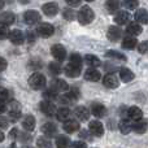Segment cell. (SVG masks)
Returning <instances> with one entry per match:
<instances>
[{
    "instance_id": "33",
    "label": "cell",
    "mask_w": 148,
    "mask_h": 148,
    "mask_svg": "<svg viewBox=\"0 0 148 148\" xmlns=\"http://www.w3.org/2000/svg\"><path fill=\"white\" fill-rule=\"evenodd\" d=\"M120 7H121L120 0H107V3H105V8L112 13H114L116 10H118Z\"/></svg>"
},
{
    "instance_id": "53",
    "label": "cell",
    "mask_w": 148,
    "mask_h": 148,
    "mask_svg": "<svg viewBox=\"0 0 148 148\" xmlns=\"http://www.w3.org/2000/svg\"><path fill=\"white\" fill-rule=\"evenodd\" d=\"M3 140H4V133L1 131V133H0V142H3Z\"/></svg>"
},
{
    "instance_id": "18",
    "label": "cell",
    "mask_w": 148,
    "mask_h": 148,
    "mask_svg": "<svg viewBox=\"0 0 148 148\" xmlns=\"http://www.w3.org/2000/svg\"><path fill=\"white\" fill-rule=\"evenodd\" d=\"M129 20H130V13L125 12V10H120L114 16V22L117 25H125V23L129 22Z\"/></svg>"
},
{
    "instance_id": "14",
    "label": "cell",
    "mask_w": 148,
    "mask_h": 148,
    "mask_svg": "<svg viewBox=\"0 0 148 148\" xmlns=\"http://www.w3.org/2000/svg\"><path fill=\"white\" fill-rule=\"evenodd\" d=\"M35 125H36V120L34 116L31 114H27L23 117L22 120V127L25 129L26 131H33L35 129Z\"/></svg>"
},
{
    "instance_id": "50",
    "label": "cell",
    "mask_w": 148,
    "mask_h": 148,
    "mask_svg": "<svg viewBox=\"0 0 148 148\" xmlns=\"http://www.w3.org/2000/svg\"><path fill=\"white\" fill-rule=\"evenodd\" d=\"M17 135H18V129H12V130H10V134H9V136L12 139H16L17 138Z\"/></svg>"
},
{
    "instance_id": "49",
    "label": "cell",
    "mask_w": 148,
    "mask_h": 148,
    "mask_svg": "<svg viewBox=\"0 0 148 148\" xmlns=\"http://www.w3.org/2000/svg\"><path fill=\"white\" fill-rule=\"evenodd\" d=\"M65 1L69 5H72V7H77V5L81 4V0H65Z\"/></svg>"
},
{
    "instance_id": "26",
    "label": "cell",
    "mask_w": 148,
    "mask_h": 148,
    "mask_svg": "<svg viewBox=\"0 0 148 148\" xmlns=\"http://www.w3.org/2000/svg\"><path fill=\"white\" fill-rule=\"evenodd\" d=\"M135 20L139 23H148V10L147 9H138L135 12Z\"/></svg>"
},
{
    "instance_id": "35",
    "label": "cell",
    "mask_w": 148,
    "mask_h": 148,
    "mask_svg": "<svg viewBox=\"0 0 148 148\" xmlns=\"http://www.w3.org/2000/svg\"><path fill=\"white\" fill-rule=\"evenodd\" d=\"M43 96H44V100H51L52 101V100L57 99V91L51 87V88H48L47 91H44Z\"/></svg>"
},
{
    "instance_id": "11",
    "label": "cell",
    "mask_w": 148,
    "mask_h": 148,
    "mask_svg": "<svg viewBox=\"0 0 148 148\" xmlns=\"http://www.w3.org/2000/svg\"><path fill=\"white\" fill-rule=\"evenodd\" d=\"M121 35H122V30H121L118 26H110L108 29V33H107V36L110 42H117L120 40Z\"/></svg>"
},
{
    "instance_id": "44",
    "label": "cell",
    "mask_w": 148,
    "mask_h": 148,
    "mask_svg": "<svg viewBox=\"0 0 148 148\" xmlns=\"http://www.w3.org/2000/svg\"><path fill=\"white\" fill-rule=\"evenodd\" d=\"M1 39H7L9 38V31H8L7 25H1V35H0Z\"/></svg>"
},
{
    "instance_id": "28",
    "label": "cell",
    "mask_w": 148,
    "mask_h": 148,
    "mask_svg": "<svg viewBox=\"0 0 148 148\" xmlns=\"http://www.w3.org/2000/svg\"><path fill=\"white\" fill-rule=\"evenodd\" d=\"M21 116H22V113H21V108L18 107L17 104H16V107H13L12 109L9 110V118L12 122H17L18 120L21 118Z\"/></svg>"
},
{
    "instance_id": "16",
    "label": "cell",
    "mask_w": 148,
    "mask_h": 148,
    "mask_svg": "<svg viewBox=\"0 0 148 148\" xmlns=\"http://www.w3.org/2000/svg\"><path fill=\"white\" fill-rule=\"evenodd\" d=\"M42 131H43V134L46 136L52 138V136H55L57 134V127H56V125H55V123L47 122V123H44V125L42 126Z\"/></svg>"
},
{
    "instance_id": "45",
    "label": "cell",
    "mask_w": 148,
    "mask_h": 148,
    "mask_svg": "<svg viewBox=\"0 0 148 148\" xmlns=\"http://www.w3.org/2000/svg\"><path fill=\"white\" fill-rule=\"evenodd\" d=\"M72 148H87V144L84 143V142H74V143L72 144Z\"/></svg>"
},
{
    "instance_id": "19",
    "label": "cell",
    "mask_w": 148,
    "mask_h": 148,
    "mask_svg": "<svg viewBox=\"0 0 148 148\" xmlns=\"http://www.w3.org/2000/svg\"><path fill=\"white\" fill-rule=\"evenodd\" d=\"M64 72L68 77L70 78H77V77L81 74V66H77V65H73V64H69L64 68Z\"/></svg>"
},
{
    "instance_id": "17",
    "label": "cell",
    "mask_w": 148,
    "mask_h": 148,
    "mask_svg": "<svg viewBox=\"0 0 148 148\" xmlns=\"http://www.w3.org/2000/svg\"><path fill=\"white\" fill-rule=\"evenodd\" d=\"M74 114L81 121H87L90 118V110L86 107H83V105H79V107H77L74 109Z\"/></svg>"
},
{
    "instance_id": "51",
    "label": "cell",
    "mask_w": 148,
    "mask_h": 148,
    "mask_svg": "<svg viewBox=\"0 0 148 148\" xmlns=\"http://www.w3.org/2000/svg\"><path fill=\"white\" fill-rule=\"evenodd\" d=\"M0 60H1V70H3V72H4V70L7 69V61H5V59H4V57H1V59H0Z\"/></svg>"
},
{
    "instance_id": "42",
    "label": "cell",
    "mask_w": 148,
    "mask_h": 148,
    "mask_svg": "<svg viewBox=\"0 0 148 148\" xmlns=\"http://www.w3.org/2000/svg\"><path fill=\"white\" fill-rule=\"evenodd\" d=\"M29 66H30V69H33V70H38L42 68V62L39 61L38 59H33L30 62H29Z\"/></svg>"
},
{
    "instance_id": "39",
    "label": "cell",
    "mask_w": 148,
    "mask_h": 148,
    "mask_svg": "<svg viewBox=\"0 0 148 148\" xmlns=\"http://www.w3.org/2000/svg\"><path fill=\"white\" fill-rule=\"evenodd\" d=\"M70 64H73V65H77V66H81L82 65V57H81V55H78V53H72V56H70Z\"/></svg>"
},
{
    "instance_id": "6",
    "label": "cell",
    "mask_w": 148,
    "mask_h": 148,
    "mask_svg": "<svg viewBox=\"0 0 148 148\" xmlns=\"http://www.w3.org/2000/svg\"><path fill=\"white\" fill-rule=\"evenodd\" d=\"M88 130L91 133V135L99 138V136H103V134H104V126H103V123L100 121L94 120L88 123Z\"/></svg>"
},
{
    "instance_id": "1",
    "label": "cell",
    "mask_w": 148,
    "mask_h": 148,
    "mask_svg": "<svg viewBox=\"0 0 148 148\" xmlns=\"http://www.w3.org/2000/svg\"><path fill=\"white\" fill-rule=\"evenodd\" d=\"M77 18H78L81 25H88V23H91L92 21H94L95 13L88 5H83V7L79 9V12L77 13Z\"/></svg>"
},
{
    "instance_id": "25",
    "label": "cell",
    "mask_w": 148,
    "mask_h": 148,
    "mask_svg": "<svg viewBox=\"0 0 148 148\" xmlns=\"http://www.w3.org/2000/svg\"><path fill=\"white\" fill-rule=\"evenodd\" d=\"M120 78L122 79V82H125V83H129V82H131L135 77H134V73L131 72L130 69H127V68H121L120 70Z\"/></svg>"
},
{
    "instance_id": "30",
    "label": "cell",
    "mask_w": 148,
    "mask_h": 148,
    "mask_svg": "<svg viewBox=\"0 0 148 148\" xmlns=\"http://www.w3.org/2000/svg\"><path fill=\"white\" fill-rule=\"evenodd\" d=\"M84 60H86L87 65L91 66V68H96V66H99V65L101 64L100 60H99V57L95 56V55H86V56H84Z\"/></svg>"
},
{
    "instance_id": "31",
    "label": "cell",
    "mask_w": 148,
    "mask_h": 148,
    "mask_svg": "<svg viewBox=\"0 0 148 148\" xmlns=\"http://www.w3.org/2000/svg\"><path fill=\"white\" fill-rule=\"evenodd\" d=\"M69 114H70V109L66 107H61L60 109H57V112H56V117H57V120H60V121H66Z\"/></svg>"
},
{
    "instance_id": "5",
    "label": "cell",
    "mask_w": 148,
    "mask_h": 148,
    "mask_svg": "<svg viewBox=\"0 0 148 148\" xmlns=\"http://www.w3.org/2000/svg\"><path fill=\"white\" fill-rule=\"evenodd\" d=\"M51 53L57 61H64L66 59V49H65L64 46L61 44H55V46L51 47Z\"/></svg>"
},
{
    "instance_id": "34",
    "label": "cell",
    "mask_w": 148,
    "mask_h": 148,
    "mask_svg": "<svg viewBox=\"0 0 148 148\" xmlns=\"http://www.w3.org/2000/svg\"><path fill=\"white\" fill-rule=\"evenodd\" d=\"M48 69H49V73L53 74V75H57V74H60L62 72V68L59 62H51L48 65Z\"/></svg>"
},
{
    "instance_id": "54",
    "label": "cell",
    "mask_w": 148,
    "mask_h": 148,
    "mask_svg": "<svg viewBox=\"0 0 148 148\" xmlns=\"http://www.w3.org/2000/svg\"><path fill=\"white\" fill-rule=\"evenodd\" d=\"M86 1H92V0H86Z\"/></svg>"
},
{
    "instance_id": "8",
    "label": "cell",
    "mask_w": 148,
    "mask_h": 148,
    "mask_svg": "<svg viewBox=\"0 0 148 148\" xmlns=\"http://www.w3.org/2000/svg\"><path fill=\"white\" fill-rule=\"evenodd\" d=\"M103 84H104L107 88H117L120 86V81L116 77V74H107L103 78Z\"/></svg>"
},
{
    "instance_id": "37",
    "label": "cell",
    "mask_w": 148,
    "mask_h": 148,
    "mask_svg": "<svg viewBox=\"0 0 148 148\" xmlns=\"http://www.w3.org/2000/svg\"><path fill=\"white\" fill-rule=\"evenodd\" d=\"M107 57H110V59H117V60H122V61H126V56L122 55L118 51H108L107 52Z\"/></svg>"
},
{
    "instance_id": "21",
    "label": "cell",
    "mask_w": 148,
    "mask_h": 148,
    "mask_svg": "<svg viewBox=\"0 0 148 148\" xmlns=\"http://www.w3.org/2000/svg\"><path fill=\"white\" fill-rule=\"evenodd\" d=\"M127 116L130 120H134V121H138L143 117V112L139 107H130L127 109Z\"/></svg>"
},
{
    "instance_id": "43",
    "label": "cell",
    "mask_w": 148,
    "mask_h": 148,
    "mask_svg": "<svg viewBox=\"0 0 148 148\" xmlns=\"http://www.w3.org/2000/svg\"><path fill=\"white\" fill-rule=\"evenodd\" d=\"M9 99H10V92L7 88H1V103L7 104V101Z\"/></svg>"
},
{
    "instance_id": "24",
    "label": "cell",
    "mask_w": 148,
    "mask_h": 148,
    "mask_svg": "<svg viewBox=\"0 0 148 148\" xmlns=\"http://www.w3.org/2000/svg\"><path fill=\"white\" fill-rule=\"evenodd\" d=\"M135 47H138V40L136 38L131 36H125V39L122 40V48L125 49H134Z\"/></svg>"
},
{
    "instance_id": "22",
    "label": "cell",
    "mask_w": 148,
    "mask_h": 148,
    "mask_svg": "<svg viewBox=\"0 0 148 148\" xmlns=\"http://www.w3.org/2000/svg\"><path fill=\"white\" fill-rule=\"evenodd\" d=\"M147 127H148V123L146 120H138L135 121V123L133 125V131H135L136 134H144L147 131Z\"/></svg>"
},
{
    "instance_id": "46",
    "label": "cell",
    "mask_w": 148,
    "mask_h": 148,
    "mask_svg": "<svg viewBox=\"0 0 148 148\" xmlns=\"http://www.w3.org/2000/svg\"><path fill=\"white\" fill-rule=\"evenodd\" d=\"M88 131H86V130L81 131V133H79V138H84V139H87V140H90V139H91V135H90V134H91V133L88 134Z\"/></svg>"
},
{
    "instance_id": "4",
    "label": "cell",
    "mask_w": 148,
    "mask_h": 148,
    "mask_svg": "<svg viewBox=\"0 0 148 148\" xmlns=\"http://www.w3.org/2000/svg\"><path fill=\"white\" fill-rule=\"evenodd\" d=\"M36 33H38L42 38H49V36L53 35L55 29H53V26H52L51 23L42 22V23H39L38 29H36Z\"/></svg>"
},
{
    "instance_id": "13",
    "label": "cell",
    "mask_w": 148,
    "mask_h": 148,
    "mask_svg": "<svg viewBox=\"0 0 148 148\" xmlns=\"http://www.w3.org/2000/svg\"><path fill=\"white\" fill-rule=\"evenodd\" d=\"M62 127H64V130L66 131L68 134H73L75 133V131L79 130V122L75 120H66L64 121V125H62Z\"/></svg>"
},
{
    "instance_id": "36",
    "label": "cell",
    "mask_w": 148,
    "mask_h": 148,
    "mask_svg": "<svg viewBox=\"0 0 148 148\" xmlns=\"http://www.w3.org/2000/svg\"><path fill=\"white\" fill-rule=\"evenodd\" d=\"M36 147L38 148H52V143L47 138H38L36 140Z\"/></svg>"
},
{
    "instance_id": "2",
    "label": "cell",
    "mask_w": 148,
    "mask_h": 148,
    "mask_svg": "<svg viewBox=\"0 0 148 148\" xmlns=\"http://www.w3.org/2000/svg\"><path fill=\"white\" fill-rule=\"evenodd\" d=\"M29 84L33 90H42L46 87L47 84V78L42 73H34L29 78Z\"/></svg>"
},
{
    "instance_id": "32",
    "label": "cell",
    "mask_w": 148,
    "mask_h": 148,
    "mask_svg": "<svg viewBox=\"0 0 148 148\" xmlns=\"http://www.w3.org/2000/svg\"><path fill=\"white\" fill-rule=\"evenodd\" d=\"M70 144V139L65 135H59L56 138V147L57 148H68Z\"/></svg>"
},
{
    "instance_id": "3",
    "label": "cell",
    "mask_w": 148,
    "mask_h": 148,
    "mask_svg": "<svg viewBox=\"0 0 148 148\" xmlns=\"http://www.w3.org/2000/svg\"><path fill=\"white\" fill-rule=\"evenodd\" d=\"M23 20H25V22L27 23V25L33 26V25H36V23L40 22L42 16L39 14V12H36V10H26V12L23 13Z\"/></svg>"
},
{
    "instance_id": "9",
    "label": "cell",
    "mask_w": 148,
    "mask_h": 148,
    "mask_svg": "<svg viewBox=\"0 0 148 148\" xmlns=\"http://www.w3.org/2000/svg\"><path fill=\"white\" fill-rule=\"evenodd\" d=\"M9 39L14 46H21V44L23 43V40H25V36H23L22 31L16 29V30H12L9 33Z\"/></svg>"
},
{
    "instance_id": "40",
    "label": "cell",
    "mask_w": 148,
    "mask_h": 148,
    "mask_svg": "<svg viewBox=\"0 0 148 148\" xmlns=\"http://www.w3.org/2000/svg\"><path fill=\"white\" fill-rule=\"evenodd\" d=\"M122 3L127 9H135L139 5V0H122Z\"/></svg>"
},
{
    "instance_id": "15",
    "label": "cell",
    "mask_w": 148,
    "mask_h": 148,
    "mask_svg": "<svg viewBox=\"0 0 148 148\" xmlns=\"http://www.w3.org/2000/svg\"><path fill=\"white\" fill-rule=\"evenodd\" d=\"M100 78H101V74L97 69H95V68H90V69L86 70V73H84V79L86 81H90V82H97L100 81Z\"/></svg>"
},
{
    "instance_id": "48",
    "label": "cell",
    "mask_w": 148,
    "mask_h": 148,
    "mask_svg": "<svg viewBox=\"0 0 148 148\" xmlns=\"http://www.w3.org/2000/svg\"><path fill=\"white\" fill-rule=\"evenodd\" d=\"M0 123H1V130H5L8 126V121L5 117H0Z\"/></svg>"
},
{
    "instance_id": "20",
    "label": "cell",
    "mask_w": 148,
    "mask_h": 148,
    "mask_svg": "<svg viewBox=\"0 0 148 148\" xmlns=\"http://www.w3.org/2000/svg\"><path fill=\"white\" fill-rule=\"evenodd\" d=\"M16 21V16L14 13L12 12H3L1 16H0V22H1V25H12V23H14Z\"/></svg>"
},
{
    "instance_id": "10",
    "label": "cell",
    "mask_w": 148,
    "mask_h": 148,
    "mask_svg": "<svg viewBox=\"0 0 148 148\" xmlns=\"http://www.w3.org/2000/svg\"><path fill=\"white\" fill-rule=\"evenodd\" d=\"M42 10H43V13L46 16L53 17V16H56L59 13V5H57V3H46L43 5V8H42Z\"/></svg>"
},
{
    "instance_id": "38",
    "label": "cell",
    "mask_w": 148,
    "mask_h": 148,
    "mask_svg": "<svg viewBox=\"0 0 148 148\" xmlns=\"http://www.w3.org/2000/svg\"><path fill=\"white\" fill-rule=\"evenodd\" d=\"M62 17L66 21H73L74 18H75V13H74V10L72 8H65V9L62 10Z\"/></svg>"
},
{
    "instance_id": "47",
    "label": "cell",
    "mask_w": 148,
    "mask_h": 148,
    "mask_svg": "<svg viewBox=\"0 0 148 148\" xmlns=\"http://www.w3.org/2000/svg\"><path fill=\"white\" fill-rule=\"evenodd\" d=\"M35 33H34V31H31V30H29L27 31V40L29 42H30V43H31V42H35Z\"/></svg>"
},
{
    "instance_id": "27",
    "label": "cell",
    "mask_w": 148,
    "mask_h": 148,
    "mask_svg": "<svg viewBox=\"0 0 148 148\" xmlns=\"http://www.w3.org/2000/svg\"><path fill=\"white\" fill-rule=\"evenodd\" d=\"M118 129H120V131L122 134L127 135V134L133 130V125L129 122V120H125V118H123V120H121L120 123H118Z\"/></svg>"
},
{
    "instance_id": "55",
    "label": "cell",
    "mask_w": 148,
    "mask_h": 148,
    "mask_svg": "<svg viewBox=\"0 0 148 148\" xmlns=\"http://www.w3.org/2000/svg\"><path fill=\"white\" fill-rule=\"evenodd\" d=\"M25 148H30V147H25Z\"/></svg>"
},
{
    "instance_id": "12",
    "label": "cell",
    "mask_w": 148,
    "mask_h": 148,
    "mask_svg": "<svg viewBox=\"0 0 148 148\" xmlns=\"http://www.w3.org/2000/svg\"><path fill=\"white\" fill-rule=\"evenodd\" d=\"M91 113L95 116V117H104L107 116V108L104 107L100 103H92L91 105Z\"/></svg>"
},
{
    "instance_id": "29",
    "label": "cell",
    "mask_w": 148,
    "mask_h": 148,
    "mask_svg": "<svg viewBox=\"0 0 148 148\" xmlns=\"http://www.w3.org/2000/svg\"><path fill=\"white\" fill-rule=\"evenodd\" d=\"M51 87L53 90H56L57 92L59 91H68V90H69V84H68L65 81H62V79H56L55 83L52 84Z\"/></svg>"
},
{
    "instance_id": "23",
    "label": "cell",
    "mask_w": 148,
    "mask_h": 148,
    "mask_svg": "<svg viewBox=\"0 0 148 148\" xmlns=\"http://www.w3.org/2000/svg\"><path fill=\"white\" fill-rule=\"evenodd\" d=\"M126 33L133 36L139 35L142 33V26L139 25V22H130L127 25V27H126Z\"/></svg>"
},
{
    "instance_id": "7",
    "label": "cell",
    "mask_w": 148,
    "mask_h": 148,
    "mask_svg": "<svg viewBox=\"0 0 148 148\" xmlns=\"http://www.w3.org/2000/svg\"><path fill=\"white\" fill-rule=\"evenodd\" d=\"M39 107H40L42 112H43L46 116H48V117H52V116L56 113V107H55V104L51 101V100H43Z\"/></svg>"
},
{
    "instance_id": "41",
    "label": "cell",
    "mask_w": 148,
    "mask_h": 148,
    "mask_svg": "<svg viewBox=\"0 0 148 148\" xmlns=\"http://www.w3.org/2000/svg\"><path fill=\"white\" fill-rule=\"evenodd\" d=\"M138 51L140 52L142 55H148V42L147 40L138 44Z\"/></svg>"
},
{
    "instance_id": "52",
    "label": "cell",
    "mask_w": 148,
    "mask_h": 148,
    "mask_svg": "<svg viewBox=\"0 0 148 148\" xmlns=\"http://www.w3.org/2000/svg\"><path fill=\"white\" fill-rule=\"evenodd\" d=\"M18 3H21V4H29L30 0H18Z\"/></svg>"
}]
</instances>
